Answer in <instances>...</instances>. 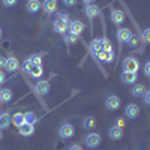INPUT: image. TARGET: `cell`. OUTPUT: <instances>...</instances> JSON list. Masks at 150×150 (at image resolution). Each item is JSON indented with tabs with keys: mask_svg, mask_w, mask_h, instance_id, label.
I'll return each instance as SVG.
<instances>
[{
	"mask_svg": "<svg viewBox=\"0 0 150 150\" xmlns=\"http://www.w3.org/2000/svg\"><path fill=\"white\" fill-rule=\"evenodd\" d=\"M63 39H65V44L66 45H74V44H77L78 42V36H75V35H72V33H69V35H63Z\"/></svg>",
	"mask_w": 150,
	"mask_h": 150,
	"instance_id": "484cf974",
	"label": "cell"
},
{
	"mask_svg": "<svg viewBox=\"0 0 150 150\" xmlns=\"http://www.w3.org/2000/svg\"><path fill=\"white\" fill-rule=\"evenodd\" d=\"M5 80H6V75H5V72H3V71H0V86H2V84L5 83Z\"/></svg>",
	"mask_w": 150,
	"mask_h": 150,
	"instance_id": "f35d334b",
	"label": "cell"
},
{
	"mask_svg": "<svg viewBox=\"0 0 150 150\" xmlns=\"http://www.w3.org/2000/svg\"><path fill=\"white\" fill-rule=\"evenodd\" d=\"M108 137L111 140H122L123 138V129L122 128H117V126H112V128H110V131H108Z\"/></svg>",
	"mask_w": 150,
	"mask_h": 150,
	"instance_id": "9a60e30c",
	"label": "cell"
},
{
	"mask_svg": "<svg viewBox=\"0 0 150 150\" xmlns=\"http://www.w3.org/2000/svg\"><path fill=\"white\" fill-rule=\"evenodd\" d=\"M12 98H14V93H12V90H11V89H6V87L0 89V102H2V104L9 102Z\"/></svg>",
	"mask_w": 150,
	"mask_h": 150,
	"instance_id": "e0dca14e",
	"label": "cell"
},
{
	"mask_svg": "<svg viewBox=\"0 0 150 150\" xmlns=\"http://www.w3.org/2000/svg\"><path fill=\"white\" fill-rule=\"evenodd\" d=\"M68 150H84V149H83L80 144H72V146H71Z\"/></svg>",
	"mask_w": 150,
	"mask_h": 150,
	"instance_id": "8d00e7d4",
	"label": "cell"
},
{
	"mask_svg": "<svg viewBox=\"0 0 150 150\" xmlns=\"http://www.w3.org/2000/svg\"><path fill=\"white\" fill-rule=\"evenodd\" d=\"M144 75L146 77H150V62H147L144 65Z\"/></svg>",
	"mask_w": 150,
	"mask_h": 150,
	"instance_id": "836d02e7",
	"label": "cell"
},
{
	"mask_svg": "<svg viewBox=\"0 0 150 150\" xmlns=\"http://www.w3.org/2000/svg\"><path fill=\"white\" fill-rule=\"evenodd\" d=\"M12 116L9 112H0V129H8L11 125H12Z\"/></svg>",
	"mask_w": 150,
	"mask_h": 150,
	"instance_id": "8fae6325",
	"label": "cell"
},
{
	"mask_svg": "<svg viewBox=\"0 0 150 150\" xmlns=\"http://www.w3.org/2000/svg\"><path fill=\"white\" fill-rule=\"evenodd\" d=\"M68 29H69V33H72L75 36H81V33L84 32L86 26H84V23L80 21V20H72L68 24Z\"/></svg>",
	"mask_w": 150,
	"mask_h": 150,
	"instance_id": "7a4b0ae2",
	"label": "cell"
},
{
	"mask_svg": "<svg viewBox=\"0 0 150 150\" xmlns=\"http://www.w3.org/2000/svg\"><path fill=\"white\" fill-rule=\"evenodd\" d=\"M144 92H146V87L143 84H135L132 87V95L134 96H141V95H144Z\"/></svg>",
	"mask_w": 150,
	"mask_h": 150,
	"instance_id": "4316f807",
	"label": "cell"
},
{
	"mask_svg": "<svg viewBox=\"0 0 150 150\" xmlns=\"http://www.w3.org/2000/svg\"><path fill=\"white\" fill-rule=\"evenodd\" d=\"M5 65H6V59L3 56H0V71L5 69Z\"/></svg>",
	"mask_w": 150,
	"mask_h": 150,
	"instance_id": "d590c367",
	"label": "cell"
},
{
	"mask_svg": "<svg viewBox=\"0 0 150 150\" xmlns=\"http://www.w3.org/2000/svg\"><path fill=\"white\" fill-rule=\"evenodd\" d=\"M41 6H42V3L39 2V0H29L27 5H26V9L30 12V14H36V12L41 9Z\"/></svg>",
	"mask_w": 150,
	"mask_h": 150,
	"instance_id": "ffe728a7",
	"label": "cell"
},
{
	"mask_svg": "<svg viewBox=\"0 0 150 150\" xmlns=\"http://www.w3.org/2000/svg\"><path fill=\"white\" fill-rule=\"evenodd\" d=\"M140 69V63L134 56H129L123 60V72H138Z\"/></svg>",
	"mask_w": 150,
	"mask_h": 150,
	"instance_id": "6da1fadb",
	"label": "cell"
},
{
	"mask_svg": "<svg viewBox=\"0 0 150 150\" xmlns=\"http://www.w3.org/2000/svg\"><path fill=\"white\" fill-rule=\"evenodd\" d=\"M0 39H2V29H0Z\"/></svg>",
	"mask_w": 150,
	"mask_h": 150,
	"instance_id": "7bdbcfd3",
	"label": "cell"
},
{
	"mask_svg": "<svg viewBox=\"0 0 150 150\" xmlns=\"http://www.w3.org/2000/svg\"><path fill=\"white\" fill-rule=\"evenodd\" d=\"M131 36H132V32H131L129 29H126V27H120V29L117 30V39H119L120 44L128 42Z\"/></svg>",
	"mask_w": 150,
	"mask_h": 150,
	"instance_id": "9c48e42d",
	"label": "cell"
},
{
	"mask_svg": "<svg viewBox=\"0 0 150 150\" xmlns=\"http://www.w3.org/2000/svg\"><path fill=\"white\" fill-rule=\"evenodd\" d=\"M83 2H84L86 5H90V3H93V2H95V0H83Z\"/></svg>",
	"mask_w": 150,
	"mask_h": 150,
	"instance_id": "b9f144b4",
	"label": "cell"
},
{
	"mask_svg": "<svg viewBox=\"0 0 150 150\" xmlns=\"http://www.w3.org/2000/svg\"><path fill=\"white\" fill-rule=\"evenodd\" d=\"M27 74H30L32 78H39V77H42V75H44V68H42V65H39V66L32 65Z\"/></svg>",
	"mask_w": 150,
	"mask_h": 150,
	"instance_id": "44dd1931",
	"label": "cell"
},
{
	"mask_svg": "<svg viewBox=\"0 0 150 150\" xmlns=\"http://www.w3.org/2000/svg\"><path fill=\"white\" fill-rule=\"evenodd\" d=\"M18 129H20V134H21L23 137H30V135H33V134H35V125H30V123H23Z\"/></svg>",
	"mask_w": 150,
	"mask_h": 150,
	"instance_id": "5bb4252c",
	"label": "cell"
},
{
	"mask_svg": "<svg viewBox=\"0 0 150 150\" xmlns=\"http://www.w3.org/2000/svg\"><path fill=\"white\" fill-rule=\"evenodd\" d=\"M126 44H128L129 47H132V48H134V47H137V45H138V38H137V36H134V35H132V36L129 38V41H128Z\"/></svg>",
	"mask_w": 150,
	"mask_h": 150,
	"instance_id": "f546056e",
	"label": "cell"
},
{
	"mask_svg": "<svg viewBox=\"0 0 150 150\" xmlns=\"http://www.w3.org/2000/svg\"><path fill=\"white\" fill-rule=\"evenodd\" d=\"M125 125H126V123H125V119H123V117H119V119L116 120V123H114V126H117V128H122V129H123Z\"/></svg>",
	"mask_w": 150,
	"mask_h": 150,
	"instance_id": "1f68e13d",
	"label": "cell"
},
{
	"mask_svg": "<svg viewBox=\"0 0 150 150\" xmlns=\"http://www.w3.org/2000/svg\"><path fill=\"white\" fill-rule=\"evenodd\" d=\"M18 66H20V63H18V59H17V57H14V56L11 54V56L6 59L5 69H6L8 72H15V71L18 69Z\"/></svg>",
	"mask_w": 150,
	"mask_h": 150,
	"instance_id": "52a82bcc",
	"label": "cell"
},
{
	"mask_svg": "<svg viewBox=\"0 0 150 150\" xmlns=\"http://www.w3.org/2000/svg\"><path fill=\"white\" fill-rule=\"evenodd\" d=\"M42 8L47 14H54L57 11V0H44L42 2Z\"/></svg>",
	"mask_w": 150,
	"mask_h": 150,
	"instance_id": "7c38bea8",
	"label": "cell"
},
{
	"mask_svg": "<svg viewBox=\"0 0 150 150\" xmlns=\"http://www.w3.org/2000/svg\"><path fill=\"white\" fill-rule=\"evenodd\" d=\"M57 20H63V21L69 23V15L65 14V12H59V14H57Z\"/></svg>",
	"mask_w": 150,
	"mask_h": 150,
	"instance_id": "4dcf8cb0",
	"label": "cell"
},
{
	"mask_svg": "<svg viewBox=\"0 0 150 150\" xmlns=\"http://www.w3.org/2000/svg\"><path fill=\"white\" fill-rule=\"evenodd\" d=\"M111 21H112V24H116V26H120V24H123V21H125L123 11H120V9H112V11H111Z\"/></svg>",
	"mask_w": 150,
	"mask_h": 150,
	"instance_id": "8992f818",
	"label": "cell"
},
{
	"mask_svg": "<svg viewBox=\"0 0 150 150\" xmlns=\"http://www.w3.org/2000/svg\"><path fill=\"white\" fill-rule=\"evenodd\" d=\"M81 126L84 128V129H87V131H90V129H95L98 125H96V119L95 117H92V116H87V117H84L83 119V125Z\"/></svg>",
	"mask_w": 150,
	"mask_h": 150,
	"instance_id": "d6986e66",
	"label": "cell"
},
{
	"mask_svg": "<svg viewBox=\"0 0 150 150\" xmlns=\"http://www.w3.org/2000/svg\"><path fill=\"white\" fill-rule=\"evenodd\" d=\"M74 134H75V128L72 126L71 123H63V125H62V126L59 128V135H60L63 140L72 138Z\"/></svg>",
	"mask_w": 150,
	"mask_h": 150,
	"instance_id": "277c9868",
	"label": "cell"
},
{
	"mask_svg": "<svg viewBox=\"0 0 150 150\" xmlns=\"http://www.w3.org/2000/svg\"><path fill=\"white\" fill-rule=\"evenodd\" d=\"M24 122L30 123V125H35V123L38 122V116L35 114L33 111H27L26 114H24Z\"/></svg>",
	"mask_w": 150,
	"mask_h": 150,
	"instance_id": "d4e9b609",
	"label": "cell"
},
{
	"mask_svg": "<svg viewBox=\"0 0 150 150\" xmlns=\"http://www.w3.org/2000/svg\"><path fill=\"white\" fill-rule=\"evenodd\" d=\"M149 35H150V29H146V30H144V41H146V42L149 41Z\"/></svg>",
	"mask_w": 150,
	"mask_h": 150,
	"instance_id": "60d3db41",
	"label": "cell"
},
{
	"mask_svg": "<svg viewBox=\"0 0 150 150\" xmlns=\"http://www.w3.org/2000/svg\"><path fill=\"white\" fill-rule=\"evenodd\" d=\"M125 114H126L128 119H135V117H138V114H140L138 105H135V104L126 105V108H125Z\"/></svg>",
	"mask_w": 150,
	"mask_h": 150,
	"instance_id": "30bf717a",
	"label": "cell"
},
{
	"mask_svg": "<svg viewBox=\"0 0 150 150\" xmlns=\"http://www.w3.org/2000/svg\"><path fill=\"white\" fill-rule=\"evenodd\" d=\"M144 104L146 105H150V92L149 90L144 92Z\"/></svg>",
	"mask_w": 150,
	"mask_h": 150,
	"instance_id": "d6a6232c",
	"label": "cell"
},
{
	"mask_svg": "<svg viewBox=\"0 0 150 150\" xmlns=\"http://www.w3.org/2000/svg\"><path fill=\"white\" fill-rule=\"evenodd\" d=\"M29 62H30L32 65L39 66V65H42V56H39V54H33V56L29 57Z\"/></svg>",
	"mask_w": 150,
	"mask_h": 150,
	"instance_id": "83f0119b",
	"label": "cell"
},
{
	"mask_svg": "<svg viewBox=\"0 0 150 150\" xmlns=\"http://www.w3.org/2000/svg\"><path fill=\"white\" fill-rule=\"evenodd\" d=\"M86 15L89 17L90 23L99 15V8L96 5H86Z\"/></svg>",
	"mask_w": 150,
	"mask_h": 150,
	"instance_id": "4fadbf2b",
	"label": "cell"
},
{
	"mask_svg": "<svg viewBox=\"0 0 150 150\" xmlns=\"http://www.w3.org/2000/svg\"><path fill=\"white\" fill-rule=\"evenodd\" d=\"M30 66H32V63L29 62V59L24 62V69H26V72H29V69H30Z\"/></svg>",
	"mask_w": 150,
	"mask_h": 150,
	"instance_id": "ab89813d",
	"label": "cell"
},
{
	"mask_svg": "<svg viewBox=\"0 0 150 150\" xmlns=\"http://www.w3.org/2000/svg\"><path fill=\"white\" fill-rule=\"evenodd\" d=\"M96 57L101 60V62L110 63V62H112V59H114V53H112V51H101V53L96 54Z\"/></svg>",
	"mask_w": 150,
	"mask_h": 150,
	"instance_id": "7402d4cb",
	"label": "cell"
},
{
	"mask_svg": "<svg viewBox=\"0 0 150 150\" xmlns=\"http://www.w3.org/2000/svg\"><path fill=\"white\" fill-rule=\"evenodd\" d=\"M120 80L125 83V84H135L137 81V74L135 72H123L120 75Z\"/></svg>",
	"mask_w": 150,
	"mask_h": 150,
	"instance_id": "ac0fdd59",
	"label": "cell"
},
{
	"mask_svg": "<svg viewBox=\"0 0 150 150\" xmlns=\"http://www.w3.org/2000/svg\"><path fill=\"white\" fill-rule=\"evenodd\" d=\"M63 3L66 6H74L75 3H77V0H63Z\"/></svg>",
	"mask_w": 150,
	"mask_h": 150,
	"instance_id": "74e56055",
	"label": "cell"
},
{
	"mask_svg": "<svg viewBox=\"0 0 150 150\" xmlns=\"http://www.w3.org/2000/svg\"><path fill=\"white\" fill-rule=\"evenodd\" d=\"M36 92L39 93V95H47L48 92H50V81L48 80H42V81H39L36 84Z\"/></svg>",
	"mask_w": 150,
	"mask_h": 150,
	"instance_id": "2e32d148",
	"label": "cell"
},
{
	"mask_svg": "<svg viewBox=\"0 0 150 150\" xmlns=\"http://www.w3.org/2000/svg\"><path fill=\"white\" fill-rule=\"evenodd\" d=\"M68 21H63V20H57L56 18V21H54V24H53V29H54V32L56 33H60V35H65L66 33V30H68Z\"/></svg>",
	"mask_w": 150,
	"mask_h": 150,
	"instance_id": "ba28073f",
	"label": "cell"
},
{
	"mask_svg": "<svg viewBox=\"0 0 150 150\" xmlns=\"http://www.w3.org/2000/svg\"><path fill=\"white\" fill-rule=\"evenodd\" d=\"M84 144L90 149H95L101 144V135L96 134V132H92V134H87L84 137Z\"/></svg>",
	"mask_w": 150,
	"mask_h": 150,
	"instance_id": "3957f363",
	"label": "cell"
},
{
	"mask_svg": "<svg viewBox=\"0 0 150 150\" xmlns=\"http://www.w3.org/2000/svg\"><path fill=\"white\" fill-rule=\"evenodd\" d=\"M0 140H2V132H0Z\"/></svg>",
	"mask_w": 150,
	"mask_h": 150,
	"instance_id": "ee69618b",
	"label": "cell"
},
{
	"mask_svg": "<svg viewBox=\"0 0 150 150\" xmlns=\"http://www.w3.org/2000/svg\"><path fill=\"white\" fill-rule=\"evenodd\" d=\"M101 39H102V51H112V45L110 39H107V38H101Z\"/></svg>",
	"mask_w": 150,
	"mask_h": 150,
	"instance_id": "f1b7e54d",
	"label": "cell"
},
{
	"mask_svg": "<svg viewBox=\"0 0 150 150\" xmlns=\"http://www.w3.org/2000/svg\"><path fill=\"white\" fill-rule=\"evenodd\" d=\"M11 122H12V125H15L17 128H20L23 123H26V122H24V114H23V112H15V114L12 116Z\"/></svg>",
	"mask_w": 150,
	"mask_h": 150,
	"instance_id": "cb8c5ba5",
	"label": "cell"
},
{
	"mask_svg": "<svg viewBox=\"0 0 150 150\" xmlns=\"http://www.w3.org/2000/svg\"><path fill=\"white\" fill-rule=\"evenodd\" d=\"M120 98L116 96V95H110L107 99H105V107L110 110V111H116L120 108Z\"/></svg>",
	"mask_w": 150,
	"mask_h": 150,
	"instance_id": "5b68a950",
	"label": "cell"
},
{
	"mask_svg": "<svg viewBox=\"0 0 150 150\" xmlns=\"http://www.w3.org/2000/svg\"><path fill=\"white\" fill-rule=\"evenodd\" d=\"M5 6H14L17 3V0H2Z\"/></svg>",
	"mask_w": 150,
	"mask_h": 150,
	"instance_id": "e575fe53",
	"label": "cell"
},
{
	"mask_svg": "<svg viewBox=\"0 0 150 150\" xmlns=\"http://www.w3.org/2000/svg\"><path fill=\"white\" fill-rule=\"evenodd\" d=\"M90 51L96 56L98 53L102 51V39H93V42L90 44Z\"/></svg>",
	"mask_w": 150,
	"mask_h": 150,
	"instance_id": "603a6c76",
	"label": "cell"
}]
</instances>
